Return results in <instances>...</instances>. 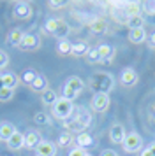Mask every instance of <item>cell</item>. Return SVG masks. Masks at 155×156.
<instances>
[{"mask_svg":"<svg viewBox=\"0 0 155 156\" xmlns=\"http://www.w3.org/2000/svg\"><path fill=\"white\" fill-rule=\"evenodd\" d=\"M139 156H152V153H150L148 147H146V149H143V151H139Z\"/></svg>","mask_w":155,"mask_h":156,"instance_id":"60d3db41","label":"cell"},{"mask_svg":"<svg viewBox=\"0 0 155 156\" xmlns=\"http://www.w3.org/2000/svg\"><path fill=\"white\" fill-rule=\"evenodd\" d=\"M92 90L95 93H108L115 88V77L108 72H95L90 77V83H88Z\"/></svg>","mask_w":155,"mask_h":156,"instance_id":"6da1fadb","label":"cell"},{"mask_svg":"<svg viewBox=\"0 0 155 156\" xmlns=\"http://www.w3.org/2000/svg\"><path fill=\"white\" fill-rule=\"evenodd\" d=\"M56 100H58V95H56L55 90H46V91H42L41 93V102L44 104V105H55L56 104Z\"/></svg>","mask_w":155,"mask_h":156,"instance_id":"44dd1931","label":"cell"},{"mask_svg":"<svg viewBox=\"0 0 155 156\" xmlns=\"http://www.w3.org/2000/svg\"><path fill=\"white\" fill-rule=\"evenodd\" d=\"M48 5H49L51 9H62L63 5H67V4H65V2H53V0H51Z\"/></svg>","mask_w":155,"mask_h":156,"instance_id":"8d00e7d4","label":"cell"},{"mask_svg":"<svg viewBox=\"0 0 155 156\" xmlns=\"http://www.w3.org/2000/svg\"><path fill=\"white\" fill-rule=\"evenodd\" d=\"M30 90L35 91V93L46 91V90H48V79L44 77V76H41V74H37V77L34 79V83L30 84Z\"/></svg>","mask_w":155,"mask_h":156,"instance_id":"ac0fdd59","label":"cell"},{"mask_svg":"<svg viewBox=\"0 0 155 156\" xmlns=\"http://www.w3.org/2000/svg\"><path fill=\"white\" fill-rule=\"evenodd\" d=\"M23 37H25L23 30H21V28H14V30H11V32L7 34L6 42L11 44V46H20L21 41H23Z\"/></svg>","mask_w":155,"mask_h":156,"instance_id":"9a60e30c","label":"cell"},{"mask_svg":"<svg viewBox=\"0 0 155 156\" xmlns=\"http://www.w3.org/2000/svg\"><path fill=\"white\" fill-rule=\"evenodd\" d=\"M13 16L16 20H28L32 16V5L28 2H18L14 5V11H13Z\"/></svg>","mask_w":155,"mask_h":156,"instance_id":"9c48e42d","label":"cell"},{"mask_svg":"<svg viewBox=\"0 0 155 156\" xmlns=\"http://www.w3.org/2000/svg\"><path fill=\"white\" fill-rule=\"evenodd\" d=\"M60 23H62V20H58V18H49L48 21L44 23V30H46L48 34H51V35H55V32L58 30Z\"/></svg>","mask_w":155,"mask_h":156,"instance_id":"4316f807","label":"cell"},{"mask_svg":"<svg viewBox=\"0 0 155 156\" xmlns=\"http://www.w3.org/2000/svg\"><path fill=\"white\" fill-rule=\"evenodd\" d=\"M7 63H9V56H7L6 51L0 49V70H4V69L7 67Z\"/></svg>","mask_w":155,"mask_h":156,"instance_id":"e575fe53","label":"cell"},{"mask_svg":"<svg viewBox=\"0 0 155 156\" xmlns=\"http://www.w3.org/2000/svg\"><path fill=\"white\" fill-rule=\"evenodd\" d=\"M13 97H14V90H9V88L0 90V102H9Z\"/></svg>","mask_w":155,"mask_h":156,"instance_id":"836d02e7","label":"cell"},{"mask_svg":"<svg viewBox=\"0 0 155 156\" xmlns=\"http://www.w3.org/2000/svg\"><path fill=\"white\" fill-rule=\"evenodd\" d=\"M109 104H111V100H109L108 93H95L90 100V107L95 112H106L109 109Z\"/></svg>","mask_w":155,"mask_h":156,"instance_id":"277c9868","label":"cell"},{"mask_svg":"<svg viewBox=\"0 0 155 156\" xmlns=\"http://www.w3.org/2000/svg\"><path fill=\"white\" fill-rule=\"evenodd\" d=\"M56 51H58V55L67 56V55H70V53H72V42H69L67 39L58 41V44H56Z\"/></svg>","mask_w":155,"mask_h":156,"instance_id":"d4e9b609","label":"cell"},{"mask_svg":"<svg viewBox=\"0 0 155 156\" xmlns=\"http://www.w3.org/2000/svg\"><path fill=\"white\" fill-rule=\"evenodd\" d=\"M34 151H35V156H56L58 147H56V144H53V142L42 140Z\"/></svg>","mask_w":155,"mask_h":156,"instance_id":"ba28073f","label":"cell"},{"mask_svg":"<svg viewBox=\"0 0 155 156\" xmlns=\"http://www.w3.org/2000/svg\"><path fill=\"white\" fill-rule=\"evenodd\" d=\"M148 151L152 153V156H155V142H152V144L148 146Z\"/></svg>","mask_w":155,"mask_h":156,"instance_id":"ab89813d","label":"cell"},{"mask_svg":"<svg viewBox=\"0 0 155 156\" xmlns=\"http://www.w3.org/2000/svg\"><path fill=\"white\" fill-rule=\"evenodd\" d=\"M148 44L152 46V48H155V30L150 34V39H148Z\"/></svg>","mask_w":155,"mask_h":156,"instance_id":"f35d334b","label":"cell"},{"mask_svg":"<svg viewBox=\"0 0 155 156\" xmlns=\"http://www.w3.org/2000/svg\"><path fill=\"white\" fill-rule=\"evenodd\" d=\"M123 11H125L127 18H132V16H139V14H141V4H139V2H129V4H125Z\"/></svg>","mask_w":155,"mask_h":156,"instance_id":"cb8c5ba5","label":"cell"},{"mask_svg":"<svg viewBox=\"0 0 155 156\" xmlns=\"http://www.w3.org/2000/svg\"><path fill=\"white\" fill-rule=\"evenodd\" d=\"M74 119L79 121V123H81L85 128H88V126H90V123H92V114L88 112L85 107H79V109L76 111V116H74Z\"/></svg>","mask_w":155,"mask_h":156,"instance_id":"2e32d148","label":"cell"},{"mask_svg":"<svg viewBox=\"0 0 155 156\" xmlns=\"http://www.w3.org/2000/svg\"><path fill=\"white\" fill-rule=\"evenodd\" d=\"M127 27L130 30H136V28H145V18L143 16H132V18H129L125 23Z\"/></svg>","mask_w":155,"mask_h":156,"instance_id":"484cf974","label":"cell"},{"mask_svg":"<svg viewBox=\"0 0 155 156\" xmlns=\"http://www.w3.org/2000/svg\"><path fill=\"white\" fill-rule=\"evenodd\" d=\"M34 121L37 125H42V126H48L49 123H51V118H49L46 112H35L34 116Z\"/></svg>","mask_w":155,"mask_h":156,"instance_id":"1f68e13d","label":"cell"},{"mask_svg":"<svg viewBox=\"0 0 155 156\" xmlns=\"http://www.w3.org/2000/svg\"><path fill=\"white\" fill-rule=\"evenodd\" d=\"M7 147L11 149V151H18V149L25 147V135L21 133V132H16V133L7 140Z\"/></svg>","mask_w":155,"mask_h":156,"instance_id":"7c38bea8","label":"cell"},{"mask_svg":"<svg viewBox=\"0 0 155 156\" xmlns=\"http://www.w3.org/2000/svg\"><path fill=\"white\" fill-rule=\"evenodd\" d=\"M88 49H90V48H88V44L83 42V41H79V42L72 44V53H70V55H72V56H78V58H79V56H86Z\"/></svg>","mask_w":155,"mask_h":156,"instance_id":"603a6c76","label":"cell"},{"mask_svg":"<svg viewBox=\"0 0 155 156\" xmlns=\"http://www.w3.org/2000/svg\"><path fill=\"white\" fill-rule=\"evenodd\" d=\"M0 90H4V79H2V74H0Z\"/></svg>","mask_w":155,"mask_h":156,"instance_id":"b9f144b4","label":"cell"},{"mask_svg":"<svg viewBox=\"0 0 155 156\" xmlns=\"http://www.w3.org/2000/svg\"><path fill=\"white\" fill-rule=\"evenodd\" d=\"M72 144V133L70 132H62L58 140H56V147H67Z\"/></svg>","mask_w":155,"mask_h":156,"instance_id":"83f0119b","label":"cell"},{"mask_svg":"<svg viewBox=\"0 0 155 156\" xmlns=\"http://www.w3.org/2000/svg\"><path fill=\"white\" fill-rule=\"evenodd\" d=\"M86 58L90 63H102L100 62V53H99V48H90L88 53H86Z\"/></svg>","mask_w":155,"mask_h":156,"instance_id":"4dcf8cb0","label":"cell"},{"mask_svg":"<svg viewBox=\"0 0 155 156\" xmlns=\"http://www.w3.org/2000/svg\"><path fill=\"white\" fill-rule=\"evenodd\" d=\"M18 130L14 126L11 121H0V140H9L14 133H16Z\"/></svg>","mask_w":155,"mask_h":156,"instance_id":"30bf717a","label":"cell"},{"mask_svg":"<svg viewBox=\"0 0 155 156\" xmlns=\"http://www.w3.org/2000/svg\"><path fill=\"white\" fill-rule=\"evenodd\" d=\"M42 142V139H41V133L39 132H28L27 135H25V147H28V149H35L39 144Z\"/></svg>","mask_w":155,"mask_h":156,"instance_id":"5bb4252c","label":"cell"},{"mask_svg":"<svg viewBox=\"0 0 155 156\" xmlns=\"http://www.w3.org/2000/svg\"><path fill=\"white\" fill-rule=\"evenodd\" d=\"M129 41L132 44H141L146 41V32L145 28H136V30H130L129 32Z\"/></svg>","mask_w":155,"mask_h":156,"instance_id":"7402d4cb","label":"cell"},{"mask_svg":"<svg viewBox=\"0 0 155 156\" xmlns=\"http://www.w3.org/2000/svg\"><path fill=\"white\" fill-rule=\"evenodd\" d=\"M72 111H74L72 102H69V100H65V98L60 97V98L56 100V104L53 105V109H51V114H53V118H56V119L65 121V119L70 118Z\"/></svg>","mask_w":155,"mask_h":156,"instance_id":"7a4b0ae2","label":"cell"},{"mask_svg":"<svg viewBox=\"0 0 155 156\" xmlns=\"http://www.w3.org/2000/svg\"><path fill=\"white\" fill-rule=\"evenodd\" d=\"M69 32H70V27L67 25V23L62 20V23H60V27H58V30L55 32V37H58L60 41L62 39H67V35H69Z\"/></svg>","mask_w":155,"mask_h":156,"instance_id":"f546056e","label":"cell"},{"mask_svg":"<svg viewBox=\"0 0 155 156\" xmlns=\"http://www.w3.org/2000/svg\"><path fill=\"white\" fill-rule=\"evenodd\" d=\"M39 46H41V41L35 34H25V37H23V41L18 48L21 51H35L39 49Z\"/></svg>","mask_w":155,"mask_h":156,"instance_id":"52a82bcc","label":"cell"},{"mask_svg":"<svg viewBox=\"0 0 155 156\" xmlns=\"http://www.w3.org/2000/svg\"><path fill=\"white\" fill-rule=\"evenodd\" d=\"M138 79H139V76H138V72L134 70L132 67H125L123 70L120 72V83L123 86H127V88L136 86L138 84Z\"/></svg>","mask_w":155,"mask_h":156,"instance_id":"5b68a950","label":"cell"},{"mask_svg":"<svg viewBox=\"0 0 155 156\" xmlns=\"http://www.w3.org/2000/svg\"><path fill=\"white\" fill-rule=\"evenodd\" d=\"M86 156H92V154H88V153H86Z\"/></svg>","mask_w":155,"mask_h":156,"instance_id":"7bdbcfd3","label":"cell"},{"mask_svg":"<svg viewBox=\"0 0 155 156\" xmlns=\"http://www.w3.org/2000/svg\"><path fill=\"white\" fill-rule=\"evenodd\" d=\"M67 156H86V151L85 149H81V147H72L69 151V154Z\"/></svg>","mask_w":155,"mask_h":156,"instance_id":"d590c367","label":"cell"},{"mask_svg":"<svg viewBox=\"0 0 155 156\" xmlns=\"http://www.w3.org/2000/svg\"><path fill=\"white\" fill-rule=\"evenodd\" d=\"M125 137H127V132H125V128H123L122 123H115L109 128V140L113 144H123Z\"/></svg>","mask_w":155,"mask_h":156,"instance_id":"8992f818","label":"cell"},{"mask_svg":"<svg viewBox=\"0 0 155 156\" xmlns=\"http://www.w3.org/2000/svg\"><path fill=\"white\" fill-rule=\"evenodd\" d=\"M35 77H37V72L34 69H27V70H23V74H21V83H25V84L30 86L34 83Z\"/></svg>","mask_w":155,"mask_h":156,"instance_id":"f1b7e54d","label":"cell"},{"mask_svg":"<svg viewBox=\"0 0 155 156\" xmlns=\"http://www.w3.org/2000/svg\"><path fill=\"white\" fill-rule=\"evenodd\" d=\"M2 79H4V88H9V90H14L18 83H20V77H18V74H14V72H6V74H2Z\"/></svg>","mask_w":155,"mask_h":156,"instance_id":"ffe728a7","label":"cell"},{"mask_svg":"<svg viewBox=\"0 0 155 156\" xmlns=\"http://www.w3.org/2000/svg\"><path fill=\"white\" fill-rule=\"evenodd\" d=\"M88 28H90L93 34H106V30H108V23H106V20H102V18H95V20H92L90 21Z\"/></svg>","mask_w":155,"mask_h":156,"instance_id":"d6986e66","label":"cell"},{"mask_svg":"<svg viewBox=\"0 0 155 156\" xmlns=\"http://www.w3.org/2000/svg\"><path fill=\"white\" fill-rule=\"evenodd\" d=\"M97 48H99V53H100V62H102V63H111V60L115 58V55H116L115 48L109 46V44H100Z\"/></svg>","mask_w":155,"mask_h":156,"instance_id":"8fae6325","label":"cell"},{"mask_svg":"<svg viewBox=\"0 0 155 156\" xmlns=\"http://www.w3.org/2000/svg\"><path fill=\"white\" fill-rule=\"evenodd\" d=\"M122 147L125 153H139L141 149H143V139H141L139 133H136V132H130V133H127L125 140L122 144Z\"/></svg>","mask_w":155,"mask_h":156,"instance_id":"3957f363","label":"cell"},{"mask_svg":"<svg viewBox=\"0 0 155 156\" xmlns=\"http://www.w3.org/2000/svg\"><path fill=\"white\" fill-rule=\"evenodd\" d=\"M100 156H118V153H116L115 149H104V151L100 153Z\"/></svg>","mask_w":155,"mask_h":156,"instance_id":"74e56055","label":"cell"},{"mask_svg":"<svg viewBox=\"0 0 155 156\" xmlns=\"http://www.w3.org/2000/svg\"><path fill=\"white\" fill-rule=\"evenodd\" d=\"M93 137H92L88 132H83V133H78L76 137V144H78V147H81V149H86V147H92L93 146Z\"/></svg>","mask_w":155,"mask_h":156,"instance_id":"e0dca14e","label":"cell"},{"mask_svg":"<svg viewBox=\"0 0 155 156\" xmlns=\"http://www.w3.org/2000/svg\"><path fill=\"white\" fill-rule=\"evenodd\" d=\"M63 86H65V88H69V90H72L74 93H78V95H79V93L85 90V81L81 77H78V76H72V77L67 79V83H65Z\"/></svg>","mask_w":155,"mask_h":156,"instance_id":"4fadbf2b","label":"cell"},{"mask_svg":"<svg viewBox=\"0 0 155 156\" xmlns=\"http://www.w3.org/2000/svg\"><path fill=\"white\" fill-rule=\"evenodd\" d=\"M141 9L150 16H155V0H148L145 4H141Z\"/></svg>","mask_w":155,"mask_h":156,"instance_id":"d6a6232c","label":"cell"}]
</instances>
